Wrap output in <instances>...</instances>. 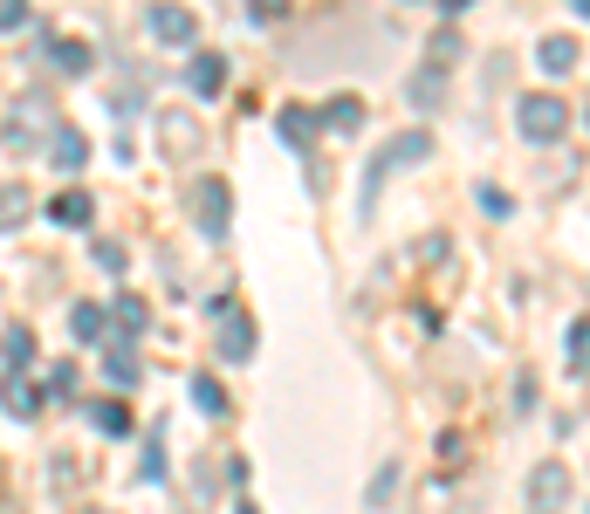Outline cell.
Wrapping results in <instances>:
<instances>
[{"label":"cell","instance_id":"6da1fadb","mask_svg":"<svg viewBox=\"0 0 590 514\" xmlns=\"http://www.w3.org/2000/svg\"><path fill=\"white\" fill-rule=\"evenodd\" d=\"M516 124H522V138H529V144H549V138L570 131V110H563V96L529 90V96L516 103Z\"/></svg>","mask_w":590,"mask_h":514},{"label":"cell","instance_id":"7a4b0ae2","mask_svg":"<svg viewBox=\"0 0 590 514\" xmlns=\"http://www.w3.org/2000/svg\"><path fill=\"white\" fill-rule=\"evenodd\" d=\"M419 159H432V131H405V138H392L378 151V165H371V178H365V199H378V186H384V172H398V165H419Z\"/></svg>","mask_w":590,"mask_h":514},{"label":"cell","instance_id":"3957f363","mask_svg":"<svg viewBox=\"0 0 590 514\" xmlns=\"http://www.w3.org/2000/svg\"><path fill=\"white\" fill-rule=\"evenodd\" d=\"M563 501H570V467H563V459H543V467L529 474V507L535 514H556Z\"/></svg>","mask_w":590,"mask_h":514},{"label":"cell","instance_id":"277c9868","mask_svg":"<svg viewBox=\"0 0 590 514\" xmlns=\"http://www.w3.org/2000/svg\"><path fill=\"white\" fill-rule=\"evenodd\" d=\"M193 206H199V234H227V220H234V199H227L220 178H199Z\"/></svg>","mask_w":590,"mask_h":514},{"label":"cell","instance_id":"5b68a950","mask_svg":"<svg viewBox=\"0 0 590 514\" xmlns=\"http://www.w3.org/2000/svg\"><path fill=\"white\" fill-rule=\"evenodd\" d=\"M220 357H227V364H247V357H254V323L247 316H227V308H220Z\"/></svg>","mask_w":590,"mask_h":514},{"label":"cell","instance_id":"8992f818","mask_svg":"<svg viewBox=\"0 0 590 514\" xmlns=\"http://www.w3.org/2000/svg\"><path fill=\"white\" fill-rule=\"evenodd\" d=\"M186 83H193V96H220L227 90V56H193Z\"/></svg>","mask_w":590,"mask_h":514},{"label":"cell","instance_id":"52a82bcc","mask_svg":"<svg viewBox=\"0 0 590 514\" xmlns=\"http://www.w3.org/2000/svg\"><path fill=\"white\" fill-rule=\"evenodd\" d=\"M48 213H56V226H90L96 220V199L90 192H56V199H48Z\"/></svg>","mask_w":590,"mask_h":514},{"label":"cell","instance_id":"ba28073f","mask_svg":"<svg viewBox=\"0 0 590 514\" xmlns=\"http://www.w3.org/2000/svg\"><path fill=\"white\" fill-rule=\"evenodd\" d=\"M48 159H56L62 172H76V165L90 159V144H83V131H69V124H62V131H48Z\"/></svg>","mask_w":590,"mask_h":514},{"label":"cell","instance_id":"9c48e42d","mask_svg":"<svg viewBox=\"0 0 590 514\" xmlns=\"http://www.w3.org/2000/svg\"><path fill=\"white\" fill-rule=\"evenodd\" d=\"M104 323H111V308H96V302H76V308H69L76 343H104Z\"/></svg>","mask_w":590,"mask_h":514},{"label":"cell","instance_id":"30bf717a","mask_svg":"<svg viewBox=\"0 0 590 514\" xmlns=\"http://www.w3.org/2000/svg\"><path fill=\"white\" fill-rule=\"evenodd\" d=\"M316 124H323V131H357V124H365V103H357V96H329Z\"/></svg>","mask_w":590,"mask_h":514},{"label":"cell","instance_id":"8fae6325","mask_svg":"<svg viewBox=\"0 0 590 514\" xmlns=\"http://www.w3.org/2000/svg\"><path fill=\"white\" fill-rule=\"evenodd\" d=\"M0 411H8V419H35V411H42V398H35L21 377H0Z\"/></svg>","mask_w":590,"mask_h":514},{"label":"cell","instance_id":"7c38bea8","mask_svg":"<svg viewBox=\"0 0 590 514\" xmlns=\"http://www.w3.org/2000/svg\"><path fill=\"white\" fill-rule=\"evenodd\" d=\"M151 35L159 42H193V14L186 8H151Z\"/></svg>","mask_w":590,"mask_h":514},{"label":"cell","instance_id":"4fadbf2b","mask_svg":"<svg viewBox=\"0 0 590 514\" xmlns=\"http://www.w3.org/2000/svg\"><path fill=\"white\" fill-rule=\"evenodd\" d=\"M48 56H56V69H62V75H83V69H90V42L56 35V42H48Z\"/></svg>","mask_w":590,"mask_h":514},{"label":"cell","instance_id":"5bb4252c","mask_svg":"<svg viewBox=\"0 0 590 514\" xmlns=\"http://www.w3.org/2000/svg\"><path fill=\"white\" fill-rule=\"evenodd\" d=\"M159 138H165V151H199V131L186 124V110H165L159 117Z\"/></svg>","mask_w":590,"mask_h":514},{"label":"cell","instance_id":"9a60e30c","mask_svg":"<svg viewBox=\"0 0 590 514\" xmlns=\"http://www.w3.org/2000/svg\"><path fill=\"white\" fill-rule=\"evenodd\" d=\"M111 323H117V329H131V337H144V323H151L144 295H117V302H111Z\"/></svg>","mask_w":590,"mask_h":514},{"label":"cell","instance_id":"2e32d148","mask_svg":"<svg viewBox=\"0 0 590 514\" xmlns=\"http://www.w3.org/2000/svg\"><path fill=\"white\" fill-rule=\"evenodd\" d=\"M543 69H549V75H570V69H577V35H549V42H543Z\"/></svg>","mask_w":590,"mask_h":514},{"label":"cell","instance_id":"e0dca14e","mask_svg":"<svg viewBox=\"0 0 590 514\" xmlns=\"http://www.w3.org/2000/svg\"><path fill=\"white\" fill-rule=\"evenodd\" d=\"M104 377H111V384H138V350H131V343H111V350H104Z\"/></svg>","mask_w":590,"mask_h":514},{"label":"cell","instance_id":"ac0fdd59","mask_svg":"<svg viewBox=\"0 0 590 514\" xmlns=\"http://www.w3.org/2000/svg\"><path fill=\"white\" fill-rule=\"evenodd\" d=\"M0 357H8V377L21 371V364H28V357H35V337H28V329H21V323H8V337H0Z\"/></svg>","mask_w":590,"mask_h":514},{"label":"cell","instance_id":"d6986e66","mask_svg":"<svg viewBox=\"0 0 590 514\" xmlns=\"http://www.w3.org/2000/svg\"><path fill=\"white\" fill-rule=\"evenodd\" d=\"M28 186H0V226H21V220H28Z\"/></svg>","mask_w":590,"mask_h":514},{"label":"cell","instance_id":"ffe728a7","mask_svg":"<svg viewBox=\"0 0 590 514\" xmlns=\"http://www.w3.org/2000/svg\"><path fill=\"white\" fill-rule=\"evenodd\" d=\"M275 131H281V138H289V144L302 151V144H310V110H296V103H289V110L275 117Z\"/></svg>","mask_w":590,"mask_h":514},{"label":"cell","instance_id":"44dd1931","mask_svg":"<svg viewBox=\"0 0 590 514\" xmlns=\"http://www.w3.org/2000/svg\"><path fill=\"white\" fill-rule=\"evenodd\" d=\"M96 425H104V432H117V440H124V432H131V411H124V398L96 405Z\"/></svg>","mask_w":590,"mask_h":514},{"label":"cell","instance_id":"7402d4cb","mask_svg":"<svg viewBox=\"0 0 590 514\" xmlns=\"http://www.w3.org/2000/svg\"><path fill=\"white\" fill-rule=\"evenodd\" d=\"M193 405L199 411H227V392H220L213 377H193Z\"/></svg>","mask_w":590,"mask_h":514},{"label":"cell","instance_id":"603a6c76","mask_svg":"<svg viewBox=\"0 0 590 514\" xmlns=\"http://www.w3.org/2000/svg\"><path fill=\"white\" fill-rule=\"evenodd\" d=\"M570 371H590V323L570 329Z\"/></svg>","mask_w":590,"mask_h":514},{"label":"cell","instance_id":"cb8c5ba5","mask_svg":"<svg viewBox=\"0 0 590 514\" xmlns=\"http://www.w3.org/2000/svg\"><path fill=\"white\" fill-rule=\"evenodd\" d=\"M96 261H104V268H111V274H124V261H131V254H124V247H117V241H96Z\"/></svg>","mask_w":590,"mask_h":514},{"label":"cell","instance_id":"d4e9b609","mask_svg":"<svg viewBox=\"0 0 590 514\" xmlns=\"http://www.w3.org/2000/svg\"><path fill=\"white\" fill-rule=\"evenodd\" d=\"M48 392L69 398V392H76V364H56V371H48Z\"/></svg>","mask_w":590,"mask_h":514},{"label":"cell","instance_id":"484cf974","mask_svg":"<svg viewBox=\"0 0 590 514\" xmlns=\"http://www.w3.org/2000/svg\"><path fill=\"white\" fill-rule=\"evenodd\" d=\"M21 21H28V8H21V0H8V8H0V28H21Z\"/></svg>","mask_w":590,"mask_h":514},{"label":"cell","instance_id":"4316f807","mask_svg":"<svg viewBox=\"0 0 590 514\" xmlns=\"http://www.w3.org/2000/svg\"><path fill=\"white\" fill-rule=\"evenodd\" d=\"M234 514H254V507H234Z\"/></svg>","mask_w":590,"mask_h":514}]
</instances>
